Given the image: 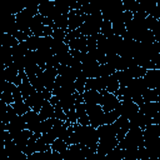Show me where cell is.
I'll use <instances>...</instances> for the list:
<instances>
[{"label":"cell","instance_id":"6da1fadb","mask_svg":"<svg viewBox=\"0 0 160 160\" xmlns=\"http://www.w3.org/2000/svg\"><path fill=\"white\" fill-rule=\"evenodd\" d=\"M86 112L90 120V125L95 129L105 124V112L101 108V105H94V104H85Z\"/></svg>","mask_w":160,"mask_h":160},{"label":"cell","instance_id":"7a4b0ae2","mask_svg":"<svg viewBox=\"0 0 160 160\" xmlns=\"http://www.w3.org/2000/svg\"><path fill=\"white\" fill-rule=\"evenodd\" d=\"M142 79L145 81L148 89H156L160 86V70L159 69L148 70Z\"/></svg>","mask_w":160,"mask_h":160},{"label":"cell","instance_id":"3957f363","mask_svg":"<svg viewBox=\"0 0 160 160\" xmlns=\"http://www.w3.org/2000/svg\"><path fill=\"white\" fill-rule=\"evenodd\" d=\"M84 102L85 104H94V105H101V92L96 90H86L82 94Z\"/></svg>","mask_w":160,"mask_h":160},{"label":"cell","instance_id":"277c9868","mask_svg":"<svg viewBox=\"0 0 160 160\" xmlns=\"http://www.w3.org/2000/svg\"><path fill=\"white\" fill-rule=\"evenodd\" d=\"M39 115L42 120H48V119H52L55 118V106L50 104V101H48L39 111Z\"/></svg>","mask_w":160,"mask_h":160},{"label":"cell","instance_id":"5b68a950","mask_svg":"<svg viewBox=\"0 0 160 160\" xmlns=\"http://www.w3.org/2000/svg\"><path fill=\"white\" fill-rule=\"evenodd\" d=\"M105 158H106V160H121V159L125 158V151H124V149H121V148L118 145V146L114 148Z\"/></svg>","mask_w":160,"mask_h":160},{"label":"cell","instance_id":"8992f818","mask_svg":"<svg viewBox=\"0 0 160 160\" xmlns=\"http://www.w3.org/2000/svg\"><path fill=\"white\" fill-rule=\"evenodd\" d=\"M68 148H69V145H68L64 140H61V139H56V140L51 144V150H52V151H56V152H59V154H62Z\"/></svg>","mask_w":160,"mask_h":160},{"label":"cell","instance_id":"52a82bcc","mask_svg":"<svg viewBox=\"0 0 160 160\" xmlns=\"http://www.w3.org/2000/svg\"><path fill=\"white\" fill-rule=\"evenodd\" d=\"M12 108L15 109V111H16V114L18 115H25L29 110H31L26 104H25V101H20V102H14L12 104Z\"/></svg>","mask_w":160,"mask_h":160}]
</instances>
